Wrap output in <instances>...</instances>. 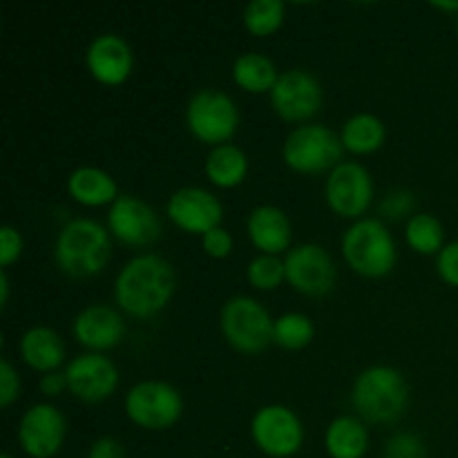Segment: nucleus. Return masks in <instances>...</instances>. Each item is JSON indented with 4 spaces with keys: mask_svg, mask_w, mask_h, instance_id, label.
Masks as SVG:
<instances>
[{
    "mask_svg": "<svg viewBox=\"0 0 458 458\" xmlns=\"http://www.w3.org/2000/svg\"><path fill=\"white\" fill-rule=\"evenodd\" d=\"M177 276L168 259L159 255H137L116 276L114 298L125 313L150 318L170 302Z\"/></svg>",
    "mask_w": 458,
    "mask_h": 458,
    "instance_id": "obj_1",
    "label": "nucleus"
},
{
    "mask_svg": "<svg viewBox=\"0 0 458 458\" xmlns=\"http://www.w3.org/2000/svg\"><path fill=\"white\" fill-rule=\"evenodd\" d=\"M353 410L369 423H394L410 403V389L394 367H369L353 383Z\"/></svg>",
    "mask_w": 458,
    "mask_h": 458,
    "instance_id": "obj_2",
    "label": "nucleus"
},
{
    "mask_svg": "<svg viewBox=\"0 0 458 458\" xmlns=\"http://www.w3.org/2000/svg\"><path fill=\"white\" fill-rule=\"evenodd\" d=\"M54 255L67 276H97L110 259V235L94 219H72L63 226Z\"/></svg>",
    "mask_w": 458,
    "mask_h": 458,
    "instance_id": "obj_3",
    "label": "nucleus"
},
{
    "mask_svg": "<svg viewBox=\"0 0 458 458\" xmlns=\"http://www.w3.org/2000/svg\"><path fill=\"white\" fill-rule=\"evenodd\" d=\"M344 259L367 277L387 276L396 264V244L380 219H358L343 237Z\"/></svg>",
    "mask_w": 458,
    "mask_h": 458,
    "instance_id": "obj_4",
    "label": "nucleus"
},
{
    "mask_svg": "<svg viewBox=\"0 0 458 458\" xmlns=\"http://www.w3.org/2000/svg\"><path fill=\"white\" fill-rule=\"evenodd\" d=\"M273 325L267 309L253 298L237 295L222 309V331L228 343L244 353H259L273 343Z\"/></svg>",
    "mask_w": 458,
    "mask_h": 458,
    "instance_id": "obj_5",
    "label": "nucleus"
},
{
    "mask_svg": "<svg viewBox=\"0 0 458 458\" xmlns=\"http://www.w3.org/2000/svg\"><path fill=\"white\" fill-rule=\"evenodd\" d=\"M343 148V139L327 125H302L286 137L284 161L300 173H322L340 164Z\"/></svg>",
    "mask_w": 458,
    "mask_h": 458,
    "instance_id": "obj_6",
    "label": "nucleus"
},
{
    "mask_svg": "<svg viewBox=\"0 0 458 458\" xmlns=\"http://www.w3.org/2000/svg\"><path fill=\"white\" fill-rule=\"evenodd\" d=\"M182 394L161 380L134 385L125 396V414L143 429H165L182 416Z\"/></svg>",
    "mask_w": 458,
    "mask_h": 458,
    "instance_id": "obj_7",
    "label": "nucleus"
},
{
    "mask_svg": "<svg viewBox=\"0 0 458 458\" xmlns=\"http://www.w3.org/2000/svg\"><path fill=\"white\" fill-rule=\"evenodd\" d=\"M191 132L206 143H222L235 134L240 114L237 106L222 89H201L191 98L186 110Z\"/></svg>",
    "mask_w": 458,
    "mask_h": 458,
    "instance_id": "obj_8",
    "label": "nucleus"
},
{
    "mask_svg": "<svg viewBox=\"0 0 458 458\" xmlns=\"http://www.w3.org/2000/svg\"><path fill=\"white\" fill-rule=\"evenodd\" d=\"M250 434L259 450L273 458L293 456L304 441L302 423L295 411L284 405H267L255 411Z\"/></svg>",
    "mask_w": 458,
    "mask_h": 458,
    "instance_id": "obj_9",
    "label": "nucleus"
},
{
    "mask_svg": "<svg viewBox=\"0 0 458 458\" xmlns=\"http://www.w3.org/2000/svg\"><path fill=\"white\" fill-rule=\"evenodd\" d=\"M286 280L304 295H325L334 289L335 267L331 255L318 244H300L286 253Z\"/></svg>",
    "mask_w": 458,
    "mask_h": 458,
    "instance_id": "obj_10",
    "label": "nucleus"
},
{
    "mask_svg": "<svg viewBox=\"0 0 458 458\" xmlns=\"http://www.w3.org/2000/svg\"><path fill=\"white\" fill-rule=\"evenodd\" d=\"M65 432L67 423L61 410L47 405V403H40L22 414L18 441L31 458H52L63 447Z\"/></svg>",
    "mask_w": 458,
    "mask_h": 458,
    "instance_id": "obj_11",
    "label": "nucleus"
},
{
    "mask_svg": "<svg viewBox=\"0 0 458 458\" xmlns=\"http://www.w3.org/2000/svg\"><path fill=\"white\" fill-rule=\"evenodd\" d=\"M271 103L286 121H302L322 107L320 81L304 70H289L280 74L271 89Z\"/></svg>",
    "mask_w": 458,
    "mask_h": 458,
    "instance_id": "obj_12",
    "label": "nucleus"
},
{
    "mask_svg": "<svg viewBox=\"0 0 458 458\" xmlns=\"http://www.w3.org/2000/svg\"><path fill=\"white\" fill-rule=\"evenodd\" d=\"M110 231L128 246H150L161 237V222L155 208L132 195L116 197L107 213Z\"/></svg>",
    "mask_w": 458,
    "mask_h": 458,
    "instance_id": "obj_13",
    "label": "nucleus"
},
{
    "mask_svg": "<svg viewBox=\"0 0 458 458\" xmlns=\"http://www.w3.org/2000/svg\"><path fill=\"white\" fill-rule=\"evenodd\" d=\"M374 197V182L367 168L344 161L331 170L327 179V201L343 217H358L365 213Z\"/></svg>",
    "mask_w": 458,
    "mask_h": 458,
    "instance_id": "obj_14",
    "label": "nucleus"
},
{
    "mask_svg": "<svg viewBox=\"0 0 458 458\" xmlns=\"http://www.w3.org/2000/svg\"><path fill=\"white\" fill-rule=\"evenodd\" d=\"M67 387L85 403H98L112 396L119 383V371L101 353H83L65 369Z\"/></svg>",
    "mask_w": 458,
    "mask_h": 458,
    "instance_id": "obj_15",
    "label": "nucleus"
},
{
    "mask_svg": "<svg viewBox=\"0 0 458 458\" xmlns=\"http://www.w3.org/2000/svg\"><path fill=\"white\" fill-rule=\"evenodd\" d=\"M168 215L183 231L206 235V233L219 226L224 210L213 192L204 191V188L188 186L170 197Z\"/></svg>",
    "mask_w": 458,
    "mask_h": 458,
    "instance_id": "obj_16",
    "label": "nucleus"
},
{
    "mask_svg": "<svg viewBox=\"0 0 458 458\" xmlns=\"http://www.w3.org/2000/svg\"><path fill=\"white\" fill-rule=\"evenodd\" d=\"M89 72L97 81L106 85H119L132 72V49L121 36L101 34L89 43L85 54Z\"/></svg>",
    "mask_w": 458,
    "mask_h": 458,
    "instance_id": "obj_17",
    "label": "nucleus"
},
{
    "mask_svg": "<svg viewBox=\"0 0 458 458\" xmlns=\"http://www.w3.org/2000/svg\"><path fill=\"white\" fill-rule=\"evenodd\" d=\"M125 334V322L119 311L107 304H89L76 316L74 335L81 344L89 349H112L121 343Z\"/></svg>",
    "mask_w": 458,
    "mask_h": 458,
    "instance_id": "obj_18",
    "label": "nucleus"
},
{
    "mask_svg": "<svg viewBox=\"0 0 458 458\" xmlns=\"http://www.w3.org/2000/svg\"><path fill=\"white\" fill-rule=\"evenodd\" d=\"M249 235L264 255H276L289 246L291 222L277 206H258L249 215Z\"/></svg>",
    "mask_w": 458,
    "mask_h": 458,
    "instance_id": "obj_19",
    "label": "nucleus"
},
{
    "mask_svg": "<svg viewBox=\"0 0 458 458\" xmlns=\"http://www.w3.org/2000/svg\"><path fill=\"white\" fill-rule=\"evenodd\" d=\"M21 356L31 369L49 374L65 360V344L49 327H31L21 338Z\"/></svg>",
    "mask_w": 458,
    "mask_h": 458,
    "instance_id": "obj_20",
    "label": "nucleus"
},
{
    "mask_svg": "<svg viewBox=\"0 0 458 458\" xmlns=\"http://www.w3.org/2000/svg\"><path fill=\"white\" fill-rule=\"evenodd\" d=\"M325 445L331 458H362L369 447V434L353 416H338L327 429Z\"/></svg>",
    "mask_w": 458,
    "mask_h": 458,
    "instance_id": "obj_21",
    "label": "nucleus"
},
{
    "mask_svg": "<svg viewBox=\"0 0 458 458\" xmlns=\"http://www.w3.org/2000/svg\"><path fill=\"white\" fill-rule=\"evenodd\" d=\"M67 191L76 201L85 206H103L107 201L114 204L116 199V183L106 170L101 168H85L74 170L67 179Z\"/></svg>",
    "mask_w": 458,
    "mask_h": 458,
    "instance_id": "obj_22",
    "label": "nucleus"
},
{
    "mask_svg": "<svg viewBox=\"0 0 458 458\" xmlns=\"http://www.w3.org/2000/svg\"><path fill=\"white\" fill-rule=\"evenodd\" d=\"M249 170V159L244 152L233 143H222L210 150L208 159H206V174L215 186L231 188L237 186L242 179L246 177Z\"/></svg>",
    "mask_w": 458,
    "mask_h": 458,
    "instance_id": "obj_23",
    "label": "nucleus"
},
{
    "mask_svg": "<svg viewBox=\"0 0 458 458\" xmlns=\"http://www.w3.org/2000/svg\"><path fill=\"white\" fill-rule=\"evenodd\" d=\"M233 79H235L240 88L249 89V92H267V89H273V85H276L280 76H277V70L271 58L258 52H249L242 54L235 61Z\"/></svg>",
    "mask_w": 458,
    "mask_h": 458,
    "instance_id": "obj_24",
    "label": "nucleus"
},
{
    "mask_svg": "<svg viewBox=\"0 0 458 458\" xmlns=\"http://www.w3.org/2000/svg\"><path fill=\"white\" fill-rule=\"evenodd\" d=\"M343 146L352 152H374L385 141V125L378 116L362 112L343 125Z\"/></svg>",
    "mask_w": 458,
    "mask_h": 458,
    "instance_id": "obj_25",
    "label": "nucleus"
},
{
    "mask_svg": "<svg viewBox=\"0 0 458 458\" xmlns=\"http://www.w3.org/2000/svg\"><path fill=\"white\" fill-rule=\"evenodd\" d=\"M407 244L419 253H441L443 250V226L434 215L420 213L407 222Z\"/></svg>",
    "mask_w": 458,
    "mask_h": 458,
    "instance_id": "obj_26",
    "label": "nucleus"
},
{
    "mask_svg": "<svg viewBox=\"0 0 458 458\" xmlns=\"http://www.w3.org/2000/svg\"><path fill=\"white\" fill-rule=\"evenodd\" d=\"M313 322L304 313H284L273 325V343L284 349H302L313 340Z\"/></svg>",
    "mask_w": 458,
    "mask_h": 458,
    "instance_id": "obj_27",
    "label": "nucleus"
},
{
    "mask_svg": "<svg viewBox=\"0 0 458 458\" xmlns=\"http://www.w3.org/2000/svg\"><path fill=\"white\" fill-rule=\"evenodd\" d=\"M284 4L280 0H253L244 9V25L250 34L267 36L282 25Z\"/></svg>",
    "mask_w": 458,
    "mask_h": 458,
    "instance_id": "obj_28",
    "label": "nucleus"
},
{
    "mask_svg": "<svg viewBox=\"0 0 458 458\" xmlns=\"http://www.w3.org/2000/svg\"><path fill=\"white\" fill-rule=\"evenodd\" d=\"M246 276H249V282L255 289H277L286 277V268L284 262L276 255H258L249 264Z\"/></svg>",
    "mask_w": 458,
    "mask_h": 458,
    "instance_id": "obj_29",
    "label": "nucleus"
},
{
    "mask_svg": "<svg viewBox=\"0 0 458 458\" xmlns=\"http://www.w3.org/2000/svg\"><path fill=\"white\" fill-rule=\"evenodd\" d=\"M385 458H428V450L416 434H396L385 445Z\"/></svg>",
    "mask_w": 458,
    "mask_h": 458,
    "instance_id": "obj_30",
    "label": "nucleus"
},
{
    "mask_svg": "<svg viewBox=\"0 0 458 458\" xmlns=\"http://www.w3.org/2000/svg\"><path fill=\"white\" fill-rule=\"evenodd\" d=\"M21 380L7 358H0V405L9 407L18 396Z\"/></svg>",
    "mask_w": 458,
    "mask_h": 458,
    "instance_id": "obj_31",
    "label": "nucleus"
},
{
    "mask_svg": "<svg viewBox=\"0 0 458 458\" xmlns=\"http://www.w3.org/2000/svg\"><path fill=\"white\" fill-rule=\"evenodd\" d=\"M22 250V237L13 226L0 228V264L9 267Z\"/></svg>",
    "mask_w": 458,
    "mask_h": 458,
    "instance_id": "obj_32",
    "label": "nucleus"
},
{
    "mask_svg": "<svg viewBox=\"0 0 458 458\" xmlns=\"http://www.w3.org/2000/svg\"><path fill=\"white\" fill-rule=\"evenodd\" d=\"M437 267L443 280L458 286V242L443 246V250L438 253Z\"/></svg>",
    "mask_w": 458,
    "mask_h": 458,
    "instance_id": "obj_33",
    "label": "nucleus"
},
{
    "mask_svg": "<svg viewBox=\"0 0 458 458\" xmlns=\"http://www.w3.org/2000/svg\"><path fill=\"white\" fill-rule=\"evenodd\" d=\"M233 249V237L231 233L224 231L222 226L213 228L204 235V250L210 258H226Z\"/></svg>",
    "mask_w": 458,
    "mask_h": 458,
    "instance_id": "obj_34",
    "label": "nucleus"
},
{
    "mask_svg": "<svg viewBox=\"0 0 458 458\" xmlns=\"http://www.w3.org/2000/svg\"><path fill=\"white\" fill-rule=\"evenodd\" d=\"M411 206H414V195L407 191H396V192H392L389 197H385V201L380 208H383V213L387 215V217L398 219V217H403V215H405Z\"/></svg>",
    "mask_w": 458,
    "mask_h": 458,
    "instance_id": "obj_35",
    "label": "nucleus"
},
{
    "mask_svg": "<svg viewBox=\"0 0 458 458\" xmlns=\"http://www.w3.org/2000/svg\"><path fill=\"white\" fill-rule=\"evenodd\" d=\"M88 458H125V450L116 438L103 437L89 447Z\"/></svg>",
    "mask_w": 458,
    "mask_h": 458,
    "instance_id": "obj_36",
    "label": "nucleus"
},
{
    "mask_svg": "<svg viewBox=\"0 0 458 458\" xmlns=\"http://www.w3.org/2000/svg\"><path fill=\"white\" fill-rule=\"evenodd\" d=\"M65 387L67 376L58 374V371H49V374L43 376V380H40V392H43L45 396H58Z\"/></svg>",
    "mask_w": 458,
    "mask_h": 458,
    "instance_id": "obj_37",
    "label": "nucleus"
},
{
    "mask_svg": "<svg viewBox=\"0 0 458 458\" xmlns=\"http://www.w3.org/2000/svg\"><path fill=\"white\" fill-rule=\"evenodd\" d=\"M7 298H9V282H7V273L0 271V302H3V307L7 304Z\"/></svg>",
    "mask_w": 458,
    "mask_h": 458,
    "instance_id": "obj_38",
    "label": "nucleus"
},
{
    "mask_svg": "<svg viewBox=\"0 0 458 458\" xmlns=\"http://www.w3.org/2000/svg\"><path fill=\"white\" fill-rule=\"evenodd\" d=\"M432 4L438 9H447V12H458V0L456 3H438L437 0V3H432Z\"/></svg>",
    "mask_w": 458,
    "mask_h": 458,
    "instance_id": "obj_39",
    "label": "nucleus"
},
{
    "mask_svg": "<svg viewBox=\"0 0 458 458\" xmlns=\"http://www.w3.org/2000/svg\"><path fill=\"white\" fill-rule=\"evenodd\" d=\"M0 458H12V456H9V454H3Z\"/></svg>",
    "mask_w": 458,
    "mask_h": 458,
    "instance_id": "obj_40",
    "label": "nucleus"
},
{
    "mask_svg": "<svg viewBox=\"0 0 458 458\" xmlns=\"http://www.w3.org/2000/svg\"><path fill=\"white\" fill-rule=\"evenodd\" d=\"M456 27H458V22H456Z\"/></svg>",
    "mask_w": 458,
    "mask_h": 458,
    "instance_id": "obj_41",
    "label": "nucleus"
}]
</instances>
